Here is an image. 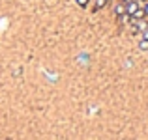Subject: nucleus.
Returning a JSON list of instances; mask_svg holds the SVG:
<instances>
[{
    "label": "nucleus",
    "instance_id": "0eeeda50",
    "mask_svg": "<svg viewBox=\"0 0 148 140\" xmlns=\"http://www.w3.org/2000/svg\"><path fill=\"white\" fill-rule=\"evenodd\" d=\"M143 37L148 39V28H143Z\"/></svg>",
    "mask_w": 148,
    "mask_h": 140
},
{
    "label": "nucleus",
    "instance_id": "20e7f679",
    "mask_svg": "<svg viewBox=\"0 0 148 140\" xmlns=\"http://www.w3.org/2000/svg\"><path fill=\"white\" fill-rule=\"evenodd\" d=\"M139 49H141V50H148V39L143 37V39L139 41Z\"/></svg>",
    "mask_w": 148,
    "mask_h": 140
},
{
    "label": "nucleus",
    "instance_id": "9d476101",
    "mask_svg": "<svg viewBox=\"0 0 148 140\" xmlns=\"http://www.w3.org/2000/svg\"><path fill=\"white\" fill-rule=\"evenodd\" d=\"M143 2H145V4H146V2H148V0H143Z\"/></svg>",
    "mask_w": 148,
    "mask_h": 140
},
{
    "label": "nucleus",
    "instance_id": "6e6552de",
    "mask_svg": "<svg viewBox=\"0 0 148 140\" xmlns=\"http://www.w3.org/2000/svg\"><path fill=\"white\" fill-rule=\"evenodd\" d=\"M143 10H145V13H146V15H148V2H146V4H145V7H143Z\"/></svg>",
    "mask_w": 148,
    "mask_h": 140
},
{
    "label": "nucleus",
    "instance_id": "f03ea898",
    "mask_svg": "<svg viewBox=\"0 0 148 140\" xmlns=\"http://www.w3.org/2000/svg\"><path fill=\"white\" fill-rule=\"evenodd\" d=\"M146 17V13H145V10L143 7H139L137 11H135L133 15H131V21H143V19Z\"/></svg>",
    "mask_w": 148,
    "mask_h": 140
},
{
    "label": "nucleus",
    "instance_id": "423d86ee",
    "mask_svg": "<svg viewBox=\"0 0 148 140\" xmlns=\"http://www.w3.org/2000/svg\"><path fill=\"white\" fill-rule=\"evenodd\" d=\"M105 4H107V0H96V10H99V7H103Z\"/></svg>",
    "mask_w": 148,
    "mask_h": 140
},
{
    "label": "nucleus",
    "instance_id": "39448f33",
    "mask_svg": "<svg viewBox=\"0 0 148 140\" xmlns=\"http://www.w3.org/2000/svg\"><path fill=\"white\" fill-rule=\"evenodd\" d=\"M77 2V6H81V7H86L88 4H90V0H75Z\"/></svg>",
    "mask_w": 148,
    "mask_h": 140
},
{
    "label": "nucleus",
    "instance_id": "1a4fd4ad",
    "mask_svg": "<svg viewBox=\"0 0 148 140\" xmlns=\"http://www.w3.org/2000/svg\"><path fill=\"white\" fill-rule=\"evenodd\" d=\"M122 2H124V4H130V2H133V0H122Z\"/></svg>",
    "mask_w": 148,
    "mask_h": 140
},
{
    "label": "nucleus",
    "instance_id": "7ed1b4c3",
    "mask_svg": "<svg viewBox=\"0 0 148 140\" xmlns=\"http://www.w3.org/2000/svg\"><path fill=\"white\" fill-rule=\"evenodd\" d=\"M114 13L116 15H124V13H126V4H116V7H114Z\"/></svg>",
    "mask_w": 148,
    "mask_h": 140
},
{
    "label": "nucleus",
    "instance_id": "f257e3e1",
    "mask_svg": "<svg viewBox=\"0 0 148 140\" xmlns=\"http://www.w3.org/2000/svg\"><path fill=\"white\" fill-rule=\"evenodd\" d=\"M139 7H141V6H139V2H137V0H133V2L126 4V15H130V17H131V15H133L135 11L139 10Z\"/></svg>",
    "mask_w": 148,
    "mask_h": 140
}]
</instances>
